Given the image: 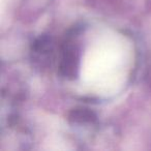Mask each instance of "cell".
Masks as SVG:
<instances>
[{
	"instance_id": "cell-1",
	"label": "cell",
	"mask_w": 151,
	"mask_h": 151,
	"mask_svg": "<svg viewBox=\"0 0 151 151\" xmlns=\"http://www.w3.org/2000/svg\"><path fill=\"white\" fill-rule=\"evenodd\" d=\"M79 66V49L73 45V38H68L61 49L60 65L59 68L64 77L75 78L76 70Z\"/></svg>"
},
{
	"instance_id": "cell-2",
	"label": "cell",
	"mask_w": 151,
	"mask_h": 151,
	"mask_svg": "<svg viewBox=\"0 0 151 151\" xmlns=\"http://www.w3.org/2000/svg\"><path fill=\"white\" fill-rule=\"evenodd\" d=\"M53 53V44L51 38L47 36H42L36 40L32 46V54L34 55V59L36 61H42L46 63L51 59Z\"/></svg>"
}]
</instances>
